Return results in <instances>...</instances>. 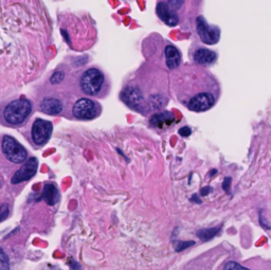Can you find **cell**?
Instances as JSON below:
<instances>
[{
	"mask_svg": "<svg viewBox=\"0 0 271 270\" xmlns=\"http://www.w3.org/2000/svg\"><path fill=\"white\" fill-rule=\"evenodd\" d=\"M184 82L191 85L196 95L187 103V107L194 113H203L214 106L216 103L215 90H218V82L214 75L201 65H186L179 70Z\"/></svg>",
	"mask_w": 271,
	"mask_h": 270,
	"instance_id": "obj_1",
	"label": "cell"
},
{
	"mask_svg": "<svg viewBox=\"0 0 271 270\" xmlns=\"http://www.w3.org/2000/svg\"><path fill=\"white\" fill-rule=\"evenodd\" d=\"M78 87L86 96L102 98L109 91L110 82L103 70L90 67L85 69L78 77Z\"/></svg>",
	"mask_w": 271,
	"mask_h": 270,
	"instance_id": "obj_2",
	"label": "cell"
},
{
	"mask_svg": "<svg viewBox=\"0 0 271 270\" xmlns=\"http://www.w3.org/2000/svg\"><path fill=\"white\" fill-rule=\"evenodd\" d=\"M33 110V104L25 98H18L6 103L1 111V117L5 124L19 126L28 120Z\"/></svg>",
	"mask_w": 271,
	"mask_h": 270,
	"instance_id": "obj_3",
	"label": "cell"
},
{
	"mask_svg": "<svg viewBox=\"0 0 271 270\" xmlns=\"http://www.w3.org/2000/svg\"><path fill=\"white\" fill-rule=\"evenodd\" d=\"M1 150L3 156L12 163L22 164L28 159V151L15 138L11 136H3Z\"/></svg>",
	"mask_w": 271,
	"mask_h": 270,
	"instance_id": "obj_4",
	"label": "cell"
},
{
	"mask_svg": "<svg viewBox=\"0 0 271 270\" xmlns=\"http://www.w3.org/2000/svg\"><path fill=\"white\" fill-rule=\"evenodd\" d=\"M167 2L172 10H174L178 16L184 22H189L191 17L195 16L200 11L202 0H160Z\"/></svg>",
	"mask_w": 271,
	"mask_h": 270,
	"instance_id": "obj_5",
	"label": "cell"
},
{
	"mask_svg": "<svg viewBox=\"0 0 271 270\" xmlns=\"http://www.w3.org/2000/svg\"><path fill=\"white\" fill-rule=\"evenodd\" d=\"M101 113L100 104L89 98H81L74 104L72 115L77 120H92Z\"/></svg>",
	"mask_w": 271,
	"mask_h": 270,
	"instance_id": "obj_6",
	"label": "cell"
},
{
	"mask_svg": "<svg viewBox=\"0 0 271 270\" xmlns=\"http://www.w3.org/2000/svg\"><path fill=\"white\" fill-rule=\"evenodd\" d=\"M195 27L197 35L200 42L204 45H216L221 39V29L217 25H209L206 18L201 15H198L195 19Z\"/></svg>",
	"mask_w": 271,
	"mask_h": 270,
	"instance_id": "obj_7",
	"label": "cell"
},
{
	"mask_svg": "<svg viewBox=\"0 0 271 270\" xmlns=\"http://www.w3.org/2000/svg\"><path fill=\"white\" fill-rule=\"evenodd\" d=\"M53 131V125L50 121L44 119H36L33 122L31 129V137L36 147H44L47 143Z\"/></svg>",
	"mask_w": 271,
	"mask_h": 270,
	"instance_id": "obj_8",
	"label": "cell"
},
{
	"mask_svg": "<svg viewBox=\"0 0 271 270\" xmlns=\"http://www.w3.org/2000/svg\"><path fill=\"white\" fill-rule=\"evenodd\" d=\"M38 170V160L36 157H30L25 160L23 166L19 168L16 173L13 175L11 182L12 184H19L25 181L30 180L32 177H34Z\"/></svg>",
	"mask_w": 271,
	"mask_h": 270,
	"instance_id": "obj_9",
	"label": "cell"
},
{
	"mask_svg": "<svg viewBox=\"0 0 271 270\" xmlns=\"http://www.w3.org/2000/svg\"><path fill=\"white\" fill-rule=\"evenodd\" d=\"M122 100L130 108L142 111L145 107V101L142 92L136 87H126L122 91Z\"/></svg>",
	"mask_w": 271,
	"mask_h": 270,
	"instance_id": "obj_10",
	"label": "cell"
},
{
	"mask_svg": "<svg viewBox=\"0 0 271 270\" xmlns=\"http://www.w3.org/2000/svg\"><path fill=\"white\" fill-rule=\"evenodd\" d=\"M156 13L157 16L161 19V22L169 27H176L180 24L179 16L165 1H158L156 5Z\"/></svg>",
	"mask_w": 271,
	"mask_h": 270,
	"instance_id": "obj_11",
	"label": "cell"
},
{
	"mask_svg": "<svg viewBox=\"0 0 271 270\" xmlns=\"http://www.w3.org/2000/svg\"><path fill=\"white\" fill-rule=\"evenodd\" d=\"M192 58L195 64L201 65V66H210L216 62L217 60V53L213 50H210L207 48L197 47L193 53H192Z\"/></svg>",
	"mask_w": 271,
	"mask_h": 270,
	"instance_id": "obj_12",
	"label": "cell"
},
{
	"mask_svg": "<svg viewBox=\"0 0 271 270\" xmlns=\"http://www.w3.org/2000/svg\"><path fill=\"white\" fill-rule=\"evenodd\" d=\"M39 109L42 113L49 116H57L63 113L64 104L57 98L47 97L43 98V101L39 104Z\"/></svg>",
	"mask_w": 271,
	"mask_h": 270,
	"instance_id": "obj_13",
	"label": "cell"
},
{
	"mask_svg": "<svg viewBox=\"0 0 271 270\" xmlns=\"http://www.w3.org/2000/svg\"><path fill=\"white\" fill-rule=\"evenodd\" d=\"M165 64L170 70H175L180 67L182 56L179 49L175 47L174 45H168L164 49Z\"/></svg>",
	"mask_w": 271,
	"mask_h": 270,
	"instance_id": "obj_14",
	"label": "cell"
},
{
	"mask_svg": "<svg viewBox=\"0 0 271 270\" xmlns=\"http://www.w3.org/2000/svg\"><path fill=\"white\" fill-rule=\"evenodd\" d=\"M175 122V116L170 111L156 114L150 118V124L157 128H164Z\"/></svg>",
	"mask_w": 271,
	"mask_h": 270,
	"instance_id": "obj_15",
	"label": "cell"
},
{
	"mask_svg": "<svg viewBox=\"0 0 271 270\" xmlns=\"http://www.w3.org/2000/svg\"><path fill=\"white\" fill-rule=\"evenodd\" d=\"M43 199L48 203L49 206H54L59 200V193L55 184L47 182L44 186L43 190Z\"/></svg>",
	"mask_w": 271,
	"mask_h": 270,
	"instance_id": "obj_16",
	"label": "cell"
},
{
	"mask_svg": "<svg viewBox=\"0 0 271 270\" xmlns=\"http://www.w3.org/2000/svg\"><path fill=\"white\" fill-rule=\"evenodd\" d=\"M221 229H222V226L201 229L197 232V236L199 238V240H201L203 242H208L210 240H212L214 236H216L217 233L221 231Z\"/></svg>",
	"mask_w": 271,
	"mask_h": 270,
	"instance_id": "obj_17",
	"label": "cell"
},
{
	"mask_svg": "<svg viewBox=\"0 0 271 270\" xmlns=\"http://www.w3.org/2000/svg\"><path fill=\"white\" fill-rule=\"evenodd\" d=\"M0 270H10L9 258L1 247H0Z\"/></svg>",
	"mask_w": 271,
	"mask_h": 270,
	"instance_id": "obj_18",
	"label": "cell"
},
{
	"mask_svg": "<svg viewBox=\"0 0 271 270\" xmlns=\"http://www.w3.org/2000/svg\"><path fill=\"white\" fill-rule=\"evenodd\" d=\"M65 78V74L63 71H56L55 74L51 76L50 78V83L52 85H57V84H61Z\"/></svg>",
	"mask_w": 271,
	"mask_h": 270,
	"instance_id": "obj_19",
	"label": "cell"
},
{
	"mask_svg": "<svg viewBox=\"0 0 271 270\" xmlns=\"http://www.w3.org/2000/svg\"><path fill=\"white\" fill-rule=\"evenodd\" d=\"M194 244H195V242H193V241H189V242H177V243L175 244V249H176V251L179 252V251H182V250H184V249H187V248H189V247H191V246H193Z\"/></svg>",
	"mask_w": 271,
	"mask_h": 270,
	"instance_id": "obj_20",
	"label": "cell"
},
{
	"mask_svg": "<svg viewBox=\"0 0 271 270\" xmlns=\"http://www.w3.org/2000/svg\"><path fill=\"white\" fill-rule=\"evenodd\" d=\"M10 214V207L8 203H3V205L0 206V222L6 220V217Z\"/></svg>",
	"mask_w": 271,
	"mask_h": 270,
	"instance_id": "obj_21",
	"label": "cell"
},
{
	"mask_svg": "<svg viewBox=\"0 0 271 270\" xmlns=\"http://www.w3.org/2000/svg\"><path fill=\"white\" fill-rule=\"evenodd\" d=\"M223 270H250L246 267H243L242 265L237 264L236 262H229L226 264V266H224Z\"/></svg>",
	"mask_w": 271,
	"mask_h": 270,
	"instance_id": "obj_22",
	"label": "cell"
},
{
	"mask_svg": "<svg viewBox=\"0 0 271 270\" xmlns=\"http://www.w3.org/2000/svg\"><path fill=\"white\" fill-rule=\"evenodd\" d=\"M191 134H192V130H191V128L188 127V126L181 127V128L179 129V135H180L181 137L186 138V137H189Z\"/></svg>",
	"mask_w": 271,
	"mask_h": 270,
	"instance_id": "obj_23",
	"label": "cell"
},
{
	"mask_svg": "<svg viewBox=\"0 0 271 270\" xmlns=\"http://www.w3.org/2000/svg\"><path fill=\"white\" fill-rule=\"evenodd\" d=\"M230 186H231V178H224L223 180V183H222V188L223 190L226 191V192H229V190H230Z\"/></svg>",
	"mask_w": 271,
	"mask_h": 270,
	"instance_id": "obj_24",
	"label": "cell"
},
{
	"mask_svg": "<svg viewBox=\"0 0 271 270\" xmlns=\"http://www.w3.org/2000/svg\"><path fill=\"white\" fill-rule=\"evenodd\" d=\"M212 191H213V189L211 188V187H204V188H202V189L200 190V194H201L202 196H207L208 194H210L211 192H212Z\"/></svg>",
	"mask_w": 271,
	"mask_h": 270,
	"instance_id": "obj_25",
	"label": "cell"
},
{
	"mask_svg": "<svg viewBox=\"0 0 271 270\" xmlns=\"http://www.w3.org/2000/svg\"><path fill=\"white\" fill-rule=\"evenodd\" d=\"M192 201H196V202H198V203H200V202H201V200H198V197H197L196 195H194L193 197H192Z\"/></svg>",
	"mask_w": 271,
	"mask_h": 270,
	"instance_id": "obj_26",
	"label": "cell"
},
{
	"mask_svg": "<svg viewBox=\"0 0 271 270\" xmlns=\"http://www.w3.org/2000/svg\"><path fill=\"white\" fill-rule=\"evenodd\" d=\"M126 1H134V0H126Z\"/></svg>",
	"mask_w": 271,
	"mask_h": 270,
	"instance_id": "obj_27",
	"label": "cell"
}]
</instances>
